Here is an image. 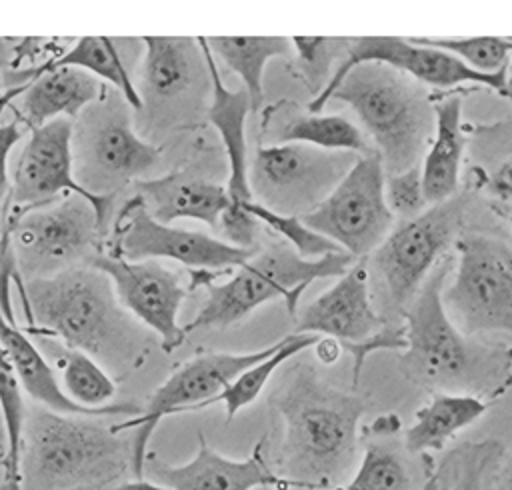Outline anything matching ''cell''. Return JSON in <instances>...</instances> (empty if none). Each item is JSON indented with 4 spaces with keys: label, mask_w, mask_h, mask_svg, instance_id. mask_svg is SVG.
Listing matches in <instances>:
<instances>
[{
    "label": "cell",
    "mask_w": 512,
    "mask_h": 490,
    "mask_svg": "<svg viewBox=\"0 0 512 490\" xmlns=\"http://www.w3.org/2000/svg\"><path fill=\"white\" fill-rule=\"evenodd\" d=\"M244 206L260 224L270 228L274 234L282 236L284 242L298 256H302L306 260H316V258H322L326 254L344 252L332 240H328L326 236H322L316 230H312L310 226H306L300 216H286V214L272 212V210L264 208L262 204L254 202V200L244 202Z\"/></svg>",
    "instance_id": "cell-36"
},
{
    "label": "cell",
    "mask_w": 512,
    "mask_h": 490,
    "mask_svg": "<svg viewBox=\"0 0 512 490\" xmlns=\"http://www.w3.org/2000/svg\"><path fill=\"white\" fill-rule=\"evenodd\" d=\"M88 264L110 278L122 308L158 336L166 354L182 346L186 332L178 314L190 286L180 270L158 260L130 262L106 252H98Z\"/></svg>",
    "instance_id": "cell-17"
},
{
    "label": "cell",
    "mask_w": 512,
    "mask_h": 490,
    "mask_svg": "<svg viewBox=\"0 0 512 490\" xmlns=\"http://www.w3.org/2000/svg\"><path fill=\"white\" fill-rule=\"evenodd\" d=\"M384 196L390 212L402 216L404 220H410L422 214L428 202L424 194L420 166H414L398 174H386Z\"/></svg>",
    "instance_id": "cell-38"
},
{
    "label": "cell",
    "mask_w": 512,
    "mask_h": 490,
    "mask_svg": "<svg viewBox=\"0 0 512 490\" xmlns=\"http://www.w3.org/2000/svg\"><path fill=\"white\" fill-rule=\"evenodd\" d=\"M24 134V126L16 120L6 122L0 126V238L4 228V214H6V200L10 192V170H8V158L18 140Z\"/></svg>",
    "instance_id": "cell-40"
},
{
    "label": "cell",
    "mask_w": 512,
    "mask_h": 490,
    "mask_svg": "<svg viewBox=\"0 0 512 490\" xmlns=\"http://www.w3.org/2000/svg\"><path fill=\"white\" fill-rule=\"evenodd\" d=\"M454 254H444L402 314L406 348L398 356L402 374L444 394H466L492 402L512 388V346L462 334L442 306V288Z\"/></svg>",
    "instance_id": "cell-2"
},
{
    "label": "cell",
    "mask_w": 512,
    "mask_h": 490,
    "mask_svg": "<svg viewBox=\"0 0 512 490\" xmlns=\"http://www.w3.org/2000/svg\"><path fill=\"white\" fill-rule=\"evenodd\" d=\"M506 44L510 50V60H508V70H506V98L512 102V36H506Z\"/></svg>",
    "instance_id": "cell-47"
},
{
    "label": "cell",
    "mask_w": 512,
    "mask_h": 490,
    "mask_svg": "<svg viewBox=\"0 0 512 490\" xmlns=\"http://www.w3.org/2000/svg\"><path fill=\"white\" fill-rule=\"evenodd\" d=\"M330 100L352 106L370 136L386 174L420 166L434 136V104L420 82L380 64L354 66Z\"/></svg>",
    "instance_id": "cell-5"
},
{
    "label": "cell",
    "mask_w": 512,
    "mask_h": 490,
    "mask_svg": "<svg viewBox=\"0 0 512 490\" xmlns=\"http://www.w3.org/2000/svg\"><path fill=\"white\" fill-rule=\"evenodd\" d=\"M32 338H52L92 356L112 378L142 366L148 330L116 298L110 278L90 264L44 278L22 280L12 272Z\"/></svg>",
    "instance_id": "cell-1"
},
{
    "label": "cell",
    "mask_w": 512,
    "mask_h": 490,
    "mask_svg": "<svg viewBox=\"0 0 512 490\" xmlns=\"http://www.w3.org/2000/svg\"><path fill=\"white\" fill-rule=\"evenodd\" d=\"M72 130L74 120L68 118H56L30 130V136L22 144L10 170V192L4 216L76 194L86 198L96 208L100 220L108 226L114 196H94L76 182Z\"/></svg>",
    "instance_id": "cell-15"
},
{
    "label": "cell",
    "mask_w": 512,
    "mask_h": 490,
    "mask_svg": "<svg viewBox=\"0 0 512 490\" xmlns=\"http://www.w3.org/2000/svg\"><path fill=\"white\" fill-rule=\"evenodd\" d=\"M106 92V84L84 70L72 66L54 68L0 96V114L10 104L14 120L34 130L56 118L76 120L82 110L98 102Z\"/></svg>",
    "instance_id": "cell-20"
},
{
    "label": "cell",
    "mask_w": 512,
    "mask_h": 490,
    "mask_svg": "<svg viewBox=\"0 0 512 490\" xmlns=\"http://www.w3.org/2000/svg\"><path fill=\"white\" fill-rule=\"evenodd\" d=\"M488 406V402L466 394H432L430 402L416 410L414 424L404 432L406 450L410 454L442 450L460 430L474 424Z\"/></svg>",
    "instance_id": "cell-27"
},
{
    "label": "cell",
    "mask_w": 512,
    "mask_h": 490,
    "mask_svg": "<svg viewBox=\"0 0 512 490\" xmlns=\"http://www.w3.org/2000/svg\"><path fill=\"white\" fill-rule=\"evenodd\" d=\"M452 274L442 288V306L452 324L466 336H512V246L488 234H460Z\"/></svg>",
    "instance_id": "cell-10"
},
{
    "label": "cell",
    "mask_w": 512,
    "mask_h": 490,
    "mask_svg": "<svg viewBox=\"0 0 512 490\" xmlns=\"http://www.w3.org/2000/svg\"><path fill=\"white\" fill-rule=\"evenodd\" d=\"M386 322L370 292V278L364 260H356L328 290L316 296L296 316L294 334H316L336 338L342 350L364 344L376 336Z\"/></svg>",
    "instance_id": "cell-18"
},
{
    "label": "cell",
    "mask_w": 512,
    "mask_h": 490,
    "mask_svg": "<svg viewBox=\"0 0 512 490\" xmlns=\"http://www.w3.org/2000/svg\"><path fill=\"white\" fill-rule=\"evenodd\" d=\"M0 412L6 432V456H4V486H20V440L26 418L24 392L20 388L16 370L8 352L0 342Z\"/></svg>",
    "instance_id": "cell-33"
},
{
    "label": "cell",
    "mask_w": 512,
    "mask_h": 490,
    "mask_svg": "<svg viewBox=\"0 0 512 490\" xmlns=\"http://www.w3.org/2000/svg\"><path fill=\"white\" fill-rule=\"evenodd\" d=\"M258 226L260 222L246 210L244 204L230 200L216 228H220L224 242L244 250H258Z\"/></svg>",
    "instance_id": "cell-39"
},
{
    "label": "cell",
    "mask_w": 512,
    "mask_h": 490,
    "mask_svg": "<svg viewBox=\"0 0 512 490\" xmlns=\"http://www.w3.org/2000/svg\"><path fill=\"white\" fill-rule=\"evenodd\" d=\"M214 58L222 60L244 82L250 108L256 114L264 102V70L268 60L292 54L286 36H206Z\"/></svg>",
    "instance_id": "cell-28"
},
{
    "label": "cell",
    "mask_w": 512,
    "mask_h": 490,
    "mask_svg": "<svg viewBox=\"0 0 512 490\" xmlns=\"http://www.w3.org/2000/svg\"><path fill=\"white\" fill-rule=\"evenodd\" d=\"M400 418L396 414H384L380 418H376L372 424H370V432L376 434V436H388V434H394L400 430Z\"/></svg>",
    "instance_id": "cell-43"
},
{
    "label": "cell",
    "mask_w": 512,
    "mask_h": 490,
    "mask_svg": "<svg viewBox=\"0 0 512 490\" xmlns=\"http://www.w3.org/2000/svg\"><path fill=\"white\" fill-rule=\"evenodd\" d=\"M410 474L402 458L382 444L364 448L360 466L342 490H408Z\"/></svg>",
    "instance_id": "cell-37"
},
{
    "label": "cell",
    "mask_w": 512,
    "mask_h": 490,
    "mask_svg": "<svg viewBox=\"0 0 512 490\" xmlns=\"http://www.w3.org/2000/svg\"><path fill=\"white\" fill-rule=\"evenodd\" d=\"M486 188H490V192L494 196H498L500 200L512 202V160L504 162L494 174L492 178L486 182Z\"/></svg>",
    "instance_id": "cell-41"
},
{
    "label": "cell",
    "mask_w": 512,
    "mask_h": 490,
    "mask_svg": "<svg viewBox=\"0 0 512 490\" xmlns=\"http://www.w3.org/2000/svg\"><path fill=\"white\" fill-rule=\"evenodd\" d=\"M102 252L130 262L168 258L190 270L210 272L234 270L256 254V250L236 248L222 238L198 230L162 224L150 216L136 194L116 212Z\"/></svg>",
    "instance_id": "cell-14"
},
{
    "label": "cell",
    "mask_w": 512,
    "mask_h": 490,
    "mask_svg": "<svg viewBox=\"0 0 512 490\" xmlns=\"http://www.w3.org/2000/svg\"><path fill=\"white\" fill-rule=\"evenodd\" d=\"M144 56L140 64L142 110L172 102L186 94L204 68V56L196 38L142 36Z\"/></svg>",
    "instance_id": "cell-24"
},
{
    "label": "cell",
    "mask_w": 512,
    "mask_h": 490,
    "mask_svg": "<svg viewBox=\"0 0 512 490\" xmlns=\"http://www.w3.org/2000/svg\"><path fill=\"white\" fill-rule=\"evenodd\" d=\"M108 226L82 196L70 194L50 204L4 216L2 234L22 280L44 278L84 266L102 252Z\"/></svg>",
    "instance_id": "cell-8"
},
{
    "label": "cell",
    "mask_w": 512,
    "mask_h": 490,
    "mask_svg": "<svg viewBox=\"0 0 512 490\" xmlns=\"http://www.w3.org/2000/svg\"><path fill=\"white\" fill-rule=\"evenodd\" d=\"M16 42L18 40H12V38H0V68L6 64L8 66L12 64V54H14Z\"/></svg>",
    "instance_id": "cell-45"
},
{
    "label": "cell",
    "mask_w": 512,
    "mask_h": 490,
    "mask_svg": "<svg viewBox=\"0 0 512 490\" xmlns=\"http://www.w3.org/2000/svg\"><path fill=\"white\" fill-rule=\"evenodd\" d=\"M114 490H168L162 484H156L152 480H144V478H134V480H126L122 484H118Z\"/></svg>",
    "instance_id": "cell-44"
},
{
    "label": "cell",
    "mask_w": 512,
    "mask_h": 490,
    "mask_svg": "<svg viewBox=\"0 0 512 490\" xmlns=\"http://www.w3.org/2000/svg\"><path fill=\"white\" fill-rule=\"evenodd\" d=\"M272 144L300 142L330 152H350L366 156L376 152L366 134L340 114H296L272 124Z\"/></svg>",
    "instance_id": "cell-29"
},
{
    "label": "cell",
    "mask_w": 512,
    "mask_h": 490,
    "mask_svg": "<svg viewBox=\"0 0 512 490\" xmlns=\"http://www.w3.org/2000/svg\"><path fill=\"white\" fill-rule=\"evenodd\" d=\"M356 260L346 252L326 254L316 260L298 256L284 240L258 248L242 266L230 270L224 280H212L206 288V300L198 314L184 324V332L200 328H228L258 306L282 298L290 314L308 284L322 278H340Z\"/></svg>",
    "instance_id": "cell-6"
},
{
    "label": "cell",
    "mask_w": 512,
    "mask_h": 490,
    "mask_svg": "<svg viewBox=\"0 0 512 490\" xmlns=\"http://www.w3.org/2000/svg\"><path fill=\"white\" fill-rule=\"evenodd\" d=\"M14 318H6L0 310V342L10 356V362L16 370L20 388L26 396H30L38 406L72 416H128L134 418L142 412V406L134 402H112L104 408H84L72 402L60 386L56 370L50 366L44 352L38 348L34 338H30L18 324L12 322Z\"/></svg>",
    "instance_id": "cell-21"
},
{
    "label": "cell",
    "mask_w": 512,
    "mask_h": 490,
    "mask_svg": "<svg viewBox=\"0 0 512 490\" xmlns=\"http://www.w3.org/2000/svg\"><path fill=\"white\" fill-rule=\"evenodd\" d=\"M64 66L84 70L96 76L98 80H102L104 84L114 86V90L128 102L132 110L136 112L142 110V98L138 94V88L132 82L114 40L108 36H82L74 40L66 50H60L58 54L50 56L46 62L28 66L26 70L16 72L14 88L28 84L32 78H36L46 70L64 68Z\"/></svg>",
    "instance_id": "cell-26"
},
{
    "label": "cell",
    "mask_w": 512,
    "mask_h": 490,
    "mask_svg": "<svg viewBox=\"0 0 512 490\" xmlns=\"http://www.w3.org/2000/svg\"><path fill=\"white\" fill-rule=\"evenodd\" d=\"M316 340H318L316 334H294L292 332V334L284 336L280 348L274 354H270L268 358H264V360L256 362L254 366L246 368L244 372H240L212 400V404L222 402L224 408H226V418L232 420L244 406L252 404L260 396V392L264 390V386L268 384V380L276 372V368H280L286 360L304 352L306 348H312Z\"/></svg>",
    "instance_id": "cell-32"
},
{
    "label": "cell",
    "mask_w": 512,
    "mask_h": 490,
    "mask_svg": "<svg viewBox=\"0 0 512 490\" xmlns=\"http://www.w3.org/2000/svg\"><path fill=\"white\" fill-rule=\"evenodd\" d=\"M280 344L282 340L254 352H202L180 364L152 392L138 416L112 426L116 432L132 430V474L144 478L148 442L164 416L210 406L240 372L274 354Z\"/></svg>",
    "instance_id": "cell-12"
},
{
    "label": "cell",
    "mask_w": 512,
    "mask_h": 490,
    "mask_svg": "<svg viewBox=\"0 0 512 490\" xmlns=\"http://www.w3.org/2000/svg\"><path fill=\"white\" fill-rule=\"evenodd\" d=\"M496 490H512V456L502 464Z\"/></svg>",
    "instance_id": "cell-46"
},
{
    "label": "cell",
    "mask_w": 512,
    "mask_h": 490,
    "mask_svg": "<svg viewBox=\"0 0 512 490\" xmlns=\"http://www.w3.org/2000/svg\"><path fill=\"white\" fill-rule=\"evenodd\" d=\"M272 402L284 420L282 478L300 488H326L336 482L354 462L364 400L298 366Z\"/></svg>",
    "instance_id": "cell-3"
},
{
    "label": "cell",
    "mask_w": 512,
    "mask_h": 490,
    "mask_svg": "<svg viewBox=\"0 0 512 490\" xmlns=\"http://www.w3.org/2000/svg\"><path fill=\"white\" fill-rule=\"evenodd\" d=\"M354 160L356 154L300 142L262 144L248 166L250 192L272 212L304 216L328 198Z\"/></svg>",
    "instance_id": "cell-11"
},
{
    "label": "cell",
    "mask_w": 512,
    "mask_h": 490,
    "mask_svg": "<svg viewBox=\"0 0 512 490\" xmlns=\"http://www.w3.org/2000/svg\"><path fill=\"white\" fill-rule=\"evenodd\" d=\"M500 452L502 446L496 440L460 444L436 468L428 470L424 490H482L486 470Z\"/></svg>",
    "instance_id": "cell-31"
},
{
    "label": "cell",
    "mask_w": 512,
    "mask_h": 490,
    "mask_svg": "<svg viewBox=\"0 0 512 490\" xmlns=\"http://www.w3.org/2000/svg\"><path fill=\"white\" fill-rule=\"evenodd\" d=\"M134 186L136 196L142 200L150 216L162 224L188 218L216 228L222 212L230 204V196L224 186L184 172L144 178Z\"/></svg>",
    "instance_id": "cell-23"
},
{
    "label": "cell",
    "mask_w": 512,
    "mask_h": 490,
    "mask_svg": "<svg viewBox=\"0 0 512 490\" xmlns=\"http://www.w3.org/2000/svg\"><path fill=\"white\" fill-rule=\"evenodd\" d=\"M132 470V440L92 416L26 412L20 490H92Z\"/></svg>",
    "instance_id": "cell-4"
},
{
    "label": "cell",
    "mask_w": 512,
    "mask_h": 490,
    "mask_svg": "<svg viewBox=\"0 0 512 490\" xmlns=\"http://www.w3.org/2000/svg\"><path fill=\"white\" fill-rule=\"evenodd\" d=\"M468 190L428 206L416 218L392 226L380 246L364 258L368 278L374 282L372 302L378 300V314L386 322H402L412 302L438 260L456 242L468 206Z\"/></svg>",
    "instance_id": "cell-7"
},
{
    "label": "cell",
    "mask_w": 512,
    "mask_h": 490,
    "mask_svg": "<svg viewBox=\"0 0 512 490\" xmlns=\"http://www.w3.org/2000/svg\"><path fill=\"white\" fill-rule=\"evenodd\" d=\"M434 104V136L422 158V184L428 206L440 204L458 192L460 164L464 154L462 96L448 94Z\"/></svg>",
    "instance_id": "cell-25"
},
{
    "label": "cell",
    "mask_w": 512,
    "mask_h": 490,
    "mask_svg": "<svg viewBox=\"0 0 512 490\" xmlns=\"http://www.w3.org/2000/svg\"><path fill=\"white\" fill-rule=\"evenodd\" d=\"M198 46L204 56L208 80L212 86L208 120L218 130L226 158H228V184L226 192L232 202L244 204L252 200L250 184H248V140H246V120L252 112L250 98L244 88L230 90L216 66V58L206 42V36H198Z\"/></svg>",
    "instance_id": "cell-22"
},
{
    "label": "cell",
    "mask_w": 512,
    "mask_h": 490,
    "mask_svg": "<svg viewBox=\"0 0 512 490\" xmlns=\"http://www.w3.org/2000/svg\"><path fill=\"white\" fill-rule=\"evenodd\" d=\"M364 62H380L386 66H392L410 78H414L420 84H430L436 88H454L460 84H474V86H486L498 92L500 96H506V70H500L496 74H482L466 66L456 56L422 46L412 42L410 38L402 36H360L350 38L346 56L342 62L334 68L330 74L328 84L324 90L310 100L308 112L320 114L322 108L328 104L334 88L342 82V78L358 64Z\"/></svg>",
    "instance_id": "cell-16"
},
{
    "label": "cell",
    "mask_w": 512,
    "mask_h": 490,
    "mask_svg": "<svg viewBox=\"0 0 512 490\" xmlns=\"http://www.w3.org/2000/svg\"><path fill=\"white\" fill-rule=\"evenodd\" d=\"M312 348H314L316 358H318L322 364H326V366L334 364V362L340 358V354L344 352V350H342V344H340L336 338H328V336H318V340L314 342Z\"/></svg>",
    "instance_id": "cell-42"
},
{
    "label": "cell",
    "mask_w": 512,
    "mask_h": 490,
    "mask_svg": "<svg viewBox=\"0 0 512 490\" xmlns=\"http://www.w3.org/2000/svg\"><path fill=\"white\" fill-rule=\"evenodd\" d=\"M0 452L6 456V432H4V422H2V412H0ZM4 462V460H2Z\"/></svg>",
    "instance_id": "cell-48"
},
{
    "label": "cell",
    "mask_w": 512,
    "mask_h": 490,
    "mask_svg": "<svg viewBox=\"0 0 512 490\" xmlns=\"http://www.w3.org/2000/svg\"><path fill=\"white\" fill-rule=\"evenodd\" d=\"M384 166L378 152L356 156L348 174L310 214L306 226L332 240L354 260L368 258L392 230L394 214L384 196Z\"/></svg>",
    "instance_id": "cell-13"
},
{
    "label": "cell",
    "mask_w": 512,
    "mask_h": 490,
    "mask_svg": "<svg viewBox=\"0 0 512 490\" xmlns=\"http://www.w3.org/2000/svg\"><path fill=\"white\" fill-rule=\"evenodd\" d=\"M296 56V74L316 98L328 84L330 64L338 66L346 56L350 38L334 36H294L290 38Z\"/></svg>",
    "instance_id": "cell-35"
},
{
    "label": "cell",
    "mask_w": 512,
    "mask_h": 490,
    "mask_svg": "<svg viewBox=\"0 0 512 490\" xmlns=\"http://www.w3.org/2000/svg\"><path fill=\"white\" fill-rule=\"evenodd\" d=\"M256 490H270V488H256Z\"/></svg>",
    "instance_id": "cell-49"
},
{
    "label": "cell",
    "mask_w": 512,
    "mask_h": 490,
    "mask_svg": "<svg viewBox=\"0 0 512 490\" xmlns=\"http://www.w3.org/2000/svg\"><path fill=\"white\" fill-rule=\"evenodd\" d=\"M72 160L74 178L86 192L116 196L160 164V150L134 130L128 102L108 90L74 120Z\"/></svg>",
    "instance_id": "cell-9"
},
{
    "label": "cell",
    "mask_w": 512,
    "mask_h": 490,
    "mask_svg": "<svg viewBox=\"0 0 512 490\" xmlns=\"http://www.w3.org/2000/svg\"><path fill=\"white\" fill-rule=\"evenodd\" d=\"M262 438L252 454L244 460H232L218 454L208 446L202 432H198V450L192 460L172 466L158 460H146L144 470L152 482L166 486L168 490H256L276 488L286 490L290 486L280 474H274L264 458Z\"/></svg>",
    "instance_id": "cell-19"
},
{
    "label": "cell",
    "mask_w": 512,
    "mask_h": 490,
    "mask_svg": "<svg viewBox=\"0 0 512 490\" xmlns=\"http://www.w3.org/2000/svg\"><path fill=\"white\" fill-rule=\"evenodd\" d=\"M48 342L58 366V380L66 396L84 408H104L112 404L116 394V380L88 354L68 348L52 338Z\"/></svg>",
    "instance_id": "cell-30"
},
{
    "label": "cell",
    "mask_w": 512,
    "mask_h": 490,
    "mask_svg": "<svg viewBox=\"0 0 512 490\" xmlns=\"http://www.w3.org/2000/svg\"><path fill=\"white\" fill-rule=\"evenodd\" d=\"M412 42L444 50L482 74H496L508 68L510 50L506 36H410Z\"/></svg>",
    "instance_id": "cell-34"
}]
</instances>
